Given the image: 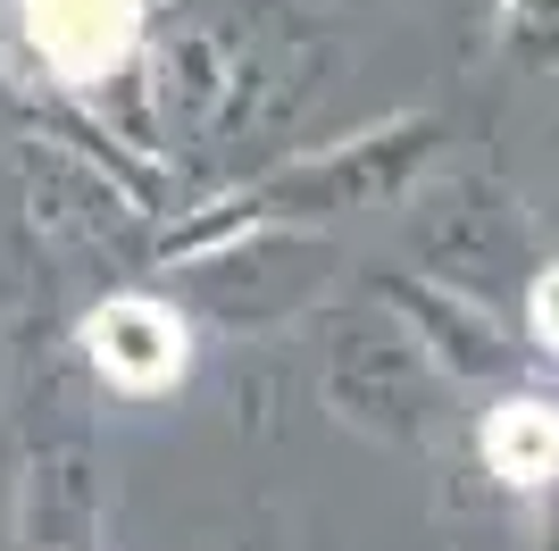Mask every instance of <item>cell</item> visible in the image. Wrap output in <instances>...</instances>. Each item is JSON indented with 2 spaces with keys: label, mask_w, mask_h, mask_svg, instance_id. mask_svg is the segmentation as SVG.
I'll list each match as a JSON object with an SVG mask.
<instances>
[{
  "label": "cell",
  "mask_w": 559,
  "mask_h": 551,
  "mask_svg": "<svg viewBox=\"0 0 559 551\" xmlns=\"http://www.w3.org/2000/svg\"><path fill=\"white\" fill-rule=\"evenodd\" d=\"M485 468L518 493H543L559 477V410L543 401H501L485 418Z\"/></svg>",
  "instance_id": "obj_3"
},
{
  "label": "cell",
  "mask_w": 559,
  "mask_h": 551,
  "mask_svg": "<svg viewBox=\"0 0 559 551\" xmlns=\"http://www.w3.org/2000/svg\"><path fill=\"white\" fill-rule=\"evenodd\" d=\"M526 309H535V335L559 351V268H543V276H535V301H526Z\"/></svg>",
  "instance_id": "obj_4"
},
{
  "label": "cell",
  "mask_w": 559,
  "mask_h": 551,
  "mask_svg": "<svg viewBox=\"0 0 559 551\" xmlns=\"http://www.w3.org/2000/svg\"><path fill=\"white\" fill-rule=\"evenodd\" d=\"M84 351H93V367L109 376V385L167 392L176 376H185V360H192V335H185V318H176L167 301L126 293V301H100L93 318H84Z\"/></svg>",
  "instance_id": "obj_1"
},
{
  "label": "cell",
  "mask_w": 559,
  "mask_h": 551,
  "mask_svg": "<svg viewBox=\"0 0 559 551\" xmlns=\"http://www.w3.org/2000/svg\"><path fill=\"white\" fill-rule=\"evenodd\" d=\"M25 9V43L43 50L68 84L126 68L142 43V0H17Z\"/></svg>",
  "instance_id": "obj_2"
}]
</instances>
